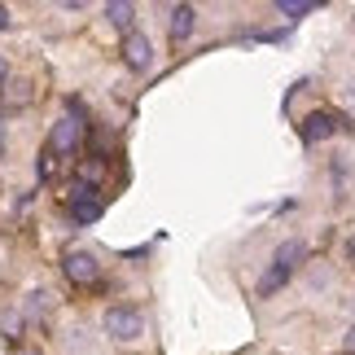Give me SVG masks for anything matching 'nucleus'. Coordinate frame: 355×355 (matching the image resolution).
Wrapping results in <instances>:
<instances>
[{"mask_svg": "<svg viewBox=\"0 0 355 355\" xmlns=\"http://www.w3.org/2000/svg\"><path fill=\"white\" fill-rule=\"evenodd\" d=\"M101 329L114 338V343H132V338H141L145 334V316L136 307H128V303H119V307H110L101 316Z\"/></svg>", "mask_w": 355, "mask_h": 355, "instance_id": "1", "label": "nucleus"}, {"mask_svg": "<svg viewBox=\"0 0 355 355\" xmlns=\"http://www.w3.org/2000/svg\"><path fill=\"white\" fill-rule=\"evenodd\" d=\"M66 207H71V220L75 224H97L101 211H105L101 198H97V184H88V180L71 189V202H66Z\"/></svg>", "mask_w": 355, "mask_h": 355, "instance_id": "2", "label": "nucleus"}, {"mask_svg": "<svg viewBox=\"0 0 355 355\" xmlns=\"http://www.w3.org/2000/svg\"><path fill=\"white\" fill-rule=\"evenodd\" d=\"M62 263H66V277H71L75 285H92V281L101 277V263H97L88 250H66Z\"/></svg>", "mask_w": 355, "mask_h": 355, "instance_id": "3", "label": "nucleus"}, {"mask_svg": "<svg viewBox=\"0 0 355 355\" xmlns=\"http://www.w3.org/2000/svg\"><path fill=\"white\" fill-rule=\"evenodd\" d=\"M338 128H347V123L338 119V114L316 110V114H307V119H303V141H307V145H320V141H329Z\"/></svg>", "mask_w": 355, "mask_h": 355, "instance_id": "4", "label": "nucleus"}, {"mask_svg": "<svg viewBox=\"0 0 355 355\" xmlns=\"http://www.w3.org/2000/svg\"><path fill=\"white\" fill-rule=\"evenodd\" d=\"M79 136H84V123L79 119H58L49 132V149L53 154H71V149H79Z\"/></svg>", "mask_w": 355, "mask_h": 355, "instance_id": "5", "label": "nucleus"}, {"mask_svg": "<svg viewBox=\"0 0 355 355\" xmlns=\"http://www.w3.org/2000/svg\"><path fill=\"white\" fill-rule=\"evenodd\" d=\"M123 62H128L132 71H149V62H154V44H149L141 31L123 35Z\"/></svg>", "mask_w": 355, "mask_h": 355, "instance_id": "6", "label": "nucleus"}, {"mask_svg": "<svg viewBox=\"0 0 355 355\" xmlns=\"http://www.w3.org/2000/svg\"><path fill=\"white\" fill-rule=\"evenodd\" d=\"M193 26H198V9H193V5H175V9H171V22H167V31H171V40H175V44H184V40L193 35Z\"/></svg>", "mask_w": 355, "mask_h": 355, "instance_id": "7", "label": "nucleus"}, {"mask_svg": "<svg viewBox=\"0 0 355 355\" xmlns=\"http://www.w3.org/2000/svg\"><path fill=\"white\" fill-rule=\"evenodd\" d=\"M105 18H110V26H114V31L132 35V22H136V5H132V0H110V5H105Z\"/></svg>", "mask_w": 355, "mask_h": 355, "instance_id": "8", "label": "nucleus"}, {"mask_svg": "<svg viewBox=\"0 0 355 355\" xmlns=\"http://www.w3.org/2000/svg\"><path fill=\"white\" fill-rule=\"evenodd\" d=\"M303 259H307V245H303V241H281V245H277V254H272V263L285 268V272H294L298 263H303Z\"/></svg>", "mask_w": 355, "mask_h": 355, "instance_id": "9", "label": "nucleus"}, {"mask_svg": "<svg viewBox=\"0 0 355 355\" xmlns=\"http://www.w3.org/2000/svg\"><path fill=\"white\" fill-rule=\"evenodd\" d=\"M290 277H294V272H285V268L272 263L263 277H259V298H272L277 290H285V285H290Z\"/></svg>", "mask_w": 355, "mask_h": 355, "instance_id": "10", "label": "nucleus"}, {"mask_svg": "<svg viewBox=\"0 0 355 355\" xmlns=\"http://www.w3.org/2000/svg\"><path fill=\"white\" fill-rule=\"evenodd\" d=\"M311 9H316V0H277V13H285V18H290V22L307 18Z\"/></svg>", "mask_w": 355, "mask_h": 355, "instance_id": "11", "label": "nucleus"}, {"mask_svg": "<svg viewBox=\"0 0 355 355\" xmlns=\"http://www.w3.org/2000/svg\"><path fill=\"white\" fill-rule=\"evenodd\" d=\"M35 167H40V175H53V167H58V154L44 145V149H40V162H35Z\"/></svg>", "mask_w": 355, "mask_h": 355, "instance_id": "12", "label": "nucleus"}, {"mask_svg": "<svg viewBox=\"0 0 355 355\" xmlns=\"http://www.w3.org/2000/svg\"><path fill=\"white\" fill-rule=\"evenodd\" d=\"M66 105H71V114H84V119H88V105L79 101V97H66Z\"/></svg>", "mask_w": 355, "mask_h": 355, "instance_id": "13", "label": "nucleus"}, {"mask_svg": "<svg viewBox=\"0 0 355 355\" xmlns=\"http://www.w3.org/2000/svg\"><path fill=\"white\" fill-rule=\"evenodd\" d=\"M343 351H347V355H355V329H347V338H343Z\"/></svg>", "mask_w": 355, "mask_h": 355, "instance_id": "14", "label": "nucleus"}, {"mask_svg": "<svg viewBox=\"0 0 355 355\" xmlns=\"http://www.w3.org/2000/svg\"><path fill=\"white\" fill-rule=\"evenodd\" d=\"M9 26H13V22H9V9L0 5V31H9Z\"/></svg>", "mask_w": 355, "mask_h": 355, "instance_id": "15", "label": "nucleus"}, {"mask_svg": "<svg viewBox=\"0 0 355 355\" xmlns=\"http://www.w3.org/2000/svg\"><path fill=\"white\" fill-rule=\"evenodd\" d=\"M0 154H5V119H0Z\"/></svg>", "mask_w": 355, "mask_h": 355, "instance_id": "16", "label": "nucleus"}, {"mask_svg": "<svg viewBox=\"0 0 355 355\" xmlns=\"http://www.w3.org/2000/svg\"><path fill=\"white\" fill-rule=\"evenodd\" d=\"M5 75H9V66H5V58H0V84H5Z\"/></svg>", "mask_w": 355, "mask_h": 355, "instance_id": "17", "label": "nucleus"}, {"mask_svg": "<svg viewBox=\"0 0 355 355\" xmlns=\"http://www.w3.org/2000/svg\"><path fill=\"white\" fill-rule=\"evenodd\" d=\"M22 355H40V351H22Z\"/></svg>", "mask_w": 355, "mask_h": 355, "instance_id": "18", "label": "nucleus"}]
</instances>
